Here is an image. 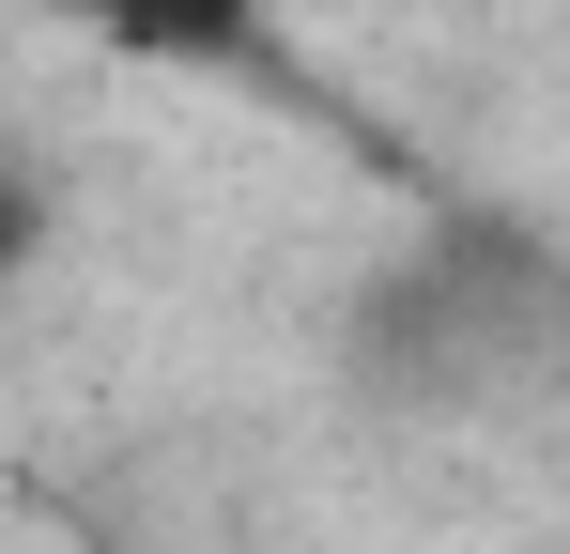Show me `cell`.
Here are the masks:
<instances>
[{
    "label": "cell",
    "instance_id": "obj_1",
    "mask_svg": "<svg viewBox=\"0 0 570 554\" xmlns=\"http://www.w3.org/2000/svg\"><path fill=\"white\" fill-rule=\"evenodd\" d=\"M124 62H186V78H263L278 62V0H47Z\"/></svg>",
    "mask_w": 570,
    "mask_h": 554
},
{
    "label": "cell",
    "instance_id": "obj_2",
    "mask_svg": "<svg viewBox=\"0 0 570 554\" xmlns=\"http://www.w3.org/2000/svg\"><path fill=\"white\" fill-rule=\"evenodd\" d=\"M31 231H47V185H31V170H16V155H0V277L31 263Z\"/></svg>",
    "mask_w": 570,
    "mask_h": 554
}]
</instances>
